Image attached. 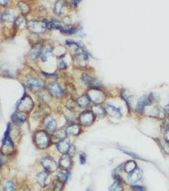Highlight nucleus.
<instances>
[{
  "label": "nucleus",
  "instance_id": "nucleus-14",
  "mask_svg": "<svg viewBox=\"0 0 169 191\" xmlns=\"http://www.w3.org/2000/svg\"><path fill=\"white\" fill-rule=\"evenodd\" d=\"M151 98L148 96H143L139 99L137 105L136 106L135 110L137 112H142L146 106L149 105L151 103Z\"/></svg>",
  "mask_w": 169,
  "mask_h": 191
},
{
  "label": "nucleus",
  "instance_id": "nucleus-23",
  "mask_svg": "<svg viewBox=\"0 0 169 191\" xmlns=\"http://www.w3.org/2000/svg\"><path fill=\"white\" fill-rule=\"evenodd\" d=\"M70 175L71 174L69 173V171H64L61 170L57 172L56 175V179L65 184L66 183H67L68 180H69Z\"/></svg>",
  "mask_w": 169,
  "mask_h": 191
},
{
  "label": "nucleus",
  "instance_id": "nucleus-37",
  "mask_svg": "<svg viewBox=\"0 0 169 191\" xmlns=\"http://www.w3.org/2000/svg\"><path fill=\"white\" fill-rule=\"evenodd\" d=\"M25 23V19L23 17H21L16 20V24L18 27H21L22 25H24Z\"/></svg>",
  "mask_w": 169,
  "mask_h": 191
},
{
  "label": "nucleus",
  "instance_id": "nucleus-22",
  "mask_svg": "<svg viewBox=\"0 0 169 191\" xmlns=\"http://www.w3.org/2000/svg\"><path fill=\"white\" fill-rule=\"evenodd\" d=\"M76 59L77 63H78L79 65L82 66H86L88 63V57L87 55L84 52H80L76 54Z\"/></svg>",
  "mask_w": 169,
  "mask_h": 191
},
{
  "label": "nucleus",
  "instance_id": "nucleus-47",
  "mask_svg": "<svg viewBox=\"0 0 169 191\" xmlns=\"http://www.w3.org/2000/svg\"><path fill=\"white\" fill-rule=\"evenodd\" d=\"M86 191H92V189H91L90 188H88V189L86 190Z\"/></svg>",
  "mask_w": 169,
  "mask_h": 191
},
{
  "label": "nucleus",
  "instance_id": "nucleus-43",
  "mask_svg": "<svg viewBox=\"0 0 169 191\" xmlns=\"http://www.w3.org/2000/svg\"><path fill=\"white\" fill-rule=\"evenodd\" d=\"M164 138H165V140H166V141L169 142V129H168V130H167L165 132Z\"/></svg>",
  "mask_w": 169,
  "mask_h": 191
},
{
  "label": "nucleus",
  "instance_id": "nucleus-31",
  "mask_svg": "<svg viewBox=\"0 0 169 191\" xmlns=\"http://www.w3.org/2000/svg\"><path fill=\"white\" fill-rule=\"evenodd\" d=\"M64 8V3L61 1H57L55 3L54 10L56 14L58 15H60L63 14V10Z\"/></svg>",
  "mask_w": 169,
  "mask_h": 191
},
{
  "label": "nucleus",
  "instance_id": "nucleus-18",
  "mask_svg": "<svg viewBox=\"0 0 169 191\" xmlns=\"http://www.w3.org/2000/svg\"><path fill=\"white\" fill-rule=\"evenodd\" d=\"M17 15L15 12L12 9L6 10L2 15L3 20L6 22H12L16 20Z\"/></svg>",
  "mask_w": 169,
  "mask_h": 191
},
{
  "label": "nucleus",
  "instance_id": "nucleus-24",
  "mask_svg": "<svg viewBox=\"0 0 169 191\" xmlns=\"http://www.w3.org/2000/svg\"><path fill=\"white\" fill-rule=\"evenodd\" d=\"M17 187L14 181L12 180H8L3 184V191H16Z\"/></svg>",
  "mask_w": 169,
  "mask_h": 191
},
{
  "label": "nucleus",
  "instance_id": "nucleus-46",
  "mask_svg": "<svg viewBox=\"0 0 169 191\" xmlns=\"http://www.w3.org/2000/svg\"><path fill=\"white\" fill-rule=\"evenodd\" d=\"M45 75H46L47 77H56V75H54V74H48L47 73H43Z\"/></svg>",
  "mask_w": 169,
  "mask_h": 191
},
{
  "label": "nucleus",
  "instance_id": "nucleus-30",
  "mask_svg": "<svg viewBox=\"0 0 169 191\" xmlns=\"http://www.w3.org/2000/svg\"><path fill=\"white\" fill-rule=\"evenodd\" d=\"M47 27L56 29V30H61L62 28H63L60 22L56 20V19H52L49 23L47 24Z\"/></svg>",
  "mask_w": 169,
  "mask_h": 191
},
{
  "label": "nucleus",
  "instance_id": "nucleus-36",
  "mask_svg": "<svg viewBox=\"0 0 169 191\" xmlns=\"http://www.w3.org/2000/svg\"><path fill=\"white\" fill-rule=\"evenodd\" d=\"M109 191H123V187L120 182H115L109 187Z\"/></svg>",
  "mask_w": 169,
  "mask_h": 191
},
{
  "label": "nucleus",
  "instance_id": "nucleus-19",
  "mask_svg": "<svg viewBox=\"0 0 169 191\" xmlns=\"http://www.w3.org/2000/svg\"><path fill=\"white\" fill-rule=\"evenodd\" d=\"M67 135H71V136H78L81 131H82V129L80 125L77 124H73L69 125L67 127L66 129Z\"/></svg>",
  "mask_w": 169,
  "mask_h": 191
},
{
  "label": "nucleus",
  "instance_id": "nucleus-39",
  "mask_svg": "<svg viewBox=\"0 0 169 191\" xmlns=\"http://www.w3.org/2000/svg\"><path fill=\"white\" fill-rule=\"evenodd\" d=\"M80 163L81 164H84L86 163V160H87V158H86V155L82 153V154H80Z\"/></svg>",
  "mask_w": 169,
  "mask_h": 191
},
{
  "label": "nucleus",
  "instance_id": "nucleus-20",
  "mask_svg": "<svg viewBox=\"0 0 169 191\" xmlns=\"http://www.w3.org/2000/svg\"><path fill=\"white\" fill-rule=\"evenodd\" d=\"M12 121L14 122L15 124L17 125H21L23 124V123L26 121V117L24 114H22V113L17 112L12 115Z\"/></svg>",
  "mask_w": 169,
  "mask_h": 191
},
{
  "label": "nucleus",
  "instance_id": "nucleus-10",
  "mask_svg": "<svg viewBox=\"0 0 169 191\" xmlns=\"http://www.w3.org/2000/svg\"><path fill=\"white\" fill-rule=\"evenodd\" d=\"M79 120L82 125L84 126L90 125L95 120V115L92 112L85 111L80 115Z\"/></svg>",
  "mask_w": 169,
  "mask_h": 191
},
{
  "label": "nucleus",
  "instance_id": "nucleus-8",
  "mask_svg": "<svg viewBox=\"0 0 169 191\" xmlns=\"http://www.w3.org/2000/svg\"><path fill=\"white\" fill-rule=\"evenodd\" d=\"M32 107H33V101L28 96H25L22 98L18 105L19 110L22 112H28L31 110Z\"/></svg>",
  "mask_w": 169,
  "mask_h": 191
},
{
  "label": "nucleus",
  "instance_id": "nucleus-28",
  "mask_svg": "<svg viewBox=\"0 0 169 191\" xmlns=\"http://www.w3.org/2000/svg\"><path fill=\"white\" fill-rule=\"evenodd\" d=\"M165 112L164 111V109H162L161 108H156L153 110L151 112V115L160 119H163L165 117Z\"/></svg>",
  "mask_w": 169,
  "mask_h": 191
},
{
  "label": "nucleus",
  "instance_id": "nucleus-25",
  "mask_svg": "<svg viewBox=\"0 0 169 191\" xmlns=\"http://www.w3.org/2000/svg\"><path fill=\"white\" fill-rule=\"evenodd\" d=\"M90 99L87 95H83L78 99V104L82 108H86L90 105Z\"/></svg>",
  "mask_w": 169,
  "mask_h": 191
},
{
  "label": "nucleus",
  "instance_id": "nucleus-13",
  "mask_svg": "<svg viewBox=\"0 0 169 191\" xmlns=\"http://www.w3.org/2000/svg\"><path fill=\"white\" fill-rule=\"evenodd\" d=\"M48 92L51 95H52L57 98L63 96L64 94V91L63 89L61 88L60 86L58 83L56 82H52L49 84L48 87Z\"/></svg>",
  "mask_w": 169,
  "mask_h": 191
},
{
  "label": "nucleus",
  "instance_id": "nucleus-38",
  "mask_svg": "<svg viewBox=\"0 0 169 191\" xmlns=\"http://www.w3.org/2000/svg\"><path fill=\"white\" fill-rule=\"evenodd\" d=\"M123 152H124V153H125L126 154L131 155V156H132V157L135 158V159H137L143 160V159L141 158L140 156H139V155H138L137 154H135L134 153H132V152H128V151H125V150H123Z\"/></svg>",
  "mask_w": 169,
  "mask_h": 191
},
{
  "label": "nucleus",
  "instance_id": "nucleus-12",
  "mask_svg": "<svg viewBox=\"0 0 169 191\" xmlns=\"http://www.w3.org/2000/svg\"><path fill=\"white\" fill-rule=\"evenodd\" d=\"M71 147V141L69 139L67 138H64V140L58 141L56 145V148L57 151L62 155L67 154Z\"/></svg>",
  "mask_w": 169,
  "mask_h": 191
},
{
  "label": "nucleus",
  "instance_id": "nucleus-29",
  "mask_svg": "<svg viewBox=\"0 0 169 191\" xmlns=\"http://www.w3.org/2000/svg\"><path fill=\"white\" fill-rule=\"evenodd\" d=\"M136 164L135 162L134 161H130L126 162V164L124 166V170L127 173H131L132 171H134L135 169H136Z\"/></svg>",
  "mask_w": 169,
  "mask_h": 191
},
{
  "label": "nucleus",
  "instance_id": "nucleus-34",
  "mask_svg": "<svg viewBox=\"0 0 169 191\" xmlns=\"http://www.w3.org/2000/svg\"><path fill=\"white\" fill-rule=\"evenodd\" d=\"M18 6L19 8L21 10V11L22 12V14H27L29 13V10H30V8H29V6L24 2H19L18 3Z\"/></svg>",
  "mask_w": 169,
  "mask_h": 191
},
{
  "label": "nucleus",
  "instance_id": "nucleus-41",
  "mask_svg": "<svg viewBox=\"0 0 169 191\" xmlns=\"http://www.w3.org/2000/svg\"><path fill=\"white\" fill-rule=\"evenodd\" d=\"M59 67H60V68H62V69H64L67 67V64L66 62H65V61L64 60L63 58H61V59H60Z\"/></svg>",
  "mask_w": 169,
  "mask_h": 191
},
{
  "label": "nucleus",
  "instance_id": "nucleus-21",
  "mask_svg": "<svg viewBox=\"0 0 169 191\" xmlns=\"http://www.w3.org/2000/svg\"><path fill=\"white\" fill-rule=\"evenodd\" d=\"M92 112L94 115H97L99 118L104 117L106 114V110L100 105H94L92 107Z\"/></svg>",
  "mask_w": 169,
  "mask_h": 191
},
{
  "label": "nucleus",
  "instance_id": "nucleus-42",
  "mask_svg": "<svg viewBox=\"0 0 169 191\" xmlns=\"http://www.w3.org/2000/svg\"><path fill=\"white\" fill-rule=\"evenodd\" d=\"M164 151L169 155V142H167V143L164 145Z\"/></svg>",
  "mask_w": 169,
  "mask_h": 191
},
{
  "label": "nucleus",
  "instance_id": "nucleus-27",
  "mask_svg": "<svg viewBox=\"0 0 169 191\" xmlns=\"http://www.w3.org/2000/svg\"><path fill=\"white\" fill-rule=\"evenodd\" d=\"M66 129H58L57 131H56L54 132V137L56 139V140L60 141L61 140H64V138H66Z\"/></svg>",
  "mask_w": 169,
  "mask_h": 191
},
{
  "label": "nucleus",
  "instance_id": "nucleus-35",
  "mask_svg": "<svg viewBox=\"0 0 169 191\" xmlns=\"http://www.w3.org/2000/svg\"><path fill=\"white\" fill-rule=\"evenodd\" d=\"M41 52V47H35L33 48L31 50V57L32 59H36L38 57V56H40Z\"/></svg>",
  "mask_w": 169,
  "mask_h": 191
},
{
  "label": "nucleus",
  "instance_id": "nucleus-33",
  "mask_svg": "<svg viewBox=\"0 0 169 191\" xmlns=\"http://www.w3.org/2000/svg\"><path fill=\"white\" fill-rule=\"evenodd\" d=\"M60 31L64 34H72L76 33V30L72 26L66 25V27H63L62 28Z\"/></svg>",
  "mask_w": 169,
  "mask_h": 191
},
{
  "label": "nucleus",
  "instance_id": "nucleus-26",
  "mask_svg": "<svg viewBox=\"0 0 169 191\" xmlns=\"http://www.w3.org/2000/svg\"><path fill=\"white\" fill-rule=\"evenodd\" d=\"M65 184L56 179L52 183V191H63Z\"/></svg>",
  "mask_w": 169,
  "mask_h": 191
},
{
  "label": "nucleus",
  "instance_id": "nucleus-40",
  "mask_svg": "<svg viewBox=\"0 0 169 191\" xmlns=\"http://www.w3.org/2000/svg\"><path fill=\"white\" fill-rule=\"evenodd\" d=\"M132 189L135 191H146L145 187L141 185H133Z\"/></svg>",
  "mask_w": 169,
  "mask_h": 191
},
{
  "label": "nucleus",
  "instance_id": "nucleus-3",
  "mask_svg": "<svg viewBox=\"0 0 169 191\" xmlns=\"http://www.w3.org/2000/svg\"><path fill=\"white\" fill-rule=\"evenodd\" d=\"M88 96L90 101H92L97 105H99L105 100L106 96L104 93L98 89H92L88 92Z\"/></svg>",
  "mask_w": 169,
  "mask_h": 191
},
{
  "label": "nucleus",
  "instance_id": "nucleus-2",
  "mask_svg": "<svg viewBox=\"0 0 169 191\" xmlns=\"http://www.w3.org/2000/svg\"><path fill=\"white\" fill-rule=\"evenodd\" d=\"M40 164L44 168V170L50 173L56 172L58 169V165L56 161L50 155H45L42 157L40 160Z\"/></svg>",
  "mask_w": 169,
  "mask_h": 191
},
{
  "label": "nucleus",
  "instance_id": "nucleus-16",
  "mask_svg": "<svg viewBox=\"0 0 169 191\" xmlns=\"http://www.w3.org/2000/svg\"><path fill=\"white\" fill-rule=\"evenodd\" d=\"M106 112L107 114L110 115L112 117H115L116 119H120L122 117V113L120 108L116 107L111 104H108L106 105Z\"/></svg>",
  "mask_w": 169,
  "mask_h": 191
},
{
  "label": "nucleus",
  "instance_id": "nucleus-17",
  "mask_svg": "<svg viewBox=\"0 0 169 191\" xmlns=\"http://www.w3.org/2000/svg\"><path fill=\"white\" fill-rule=\"evenodd\" d=\"M142 177V171L139 168H136L134 171L130 173L128 179L131 183H136L140 180Z\"/></svg>",
  "mask_w": 169,
  "mask_h": 191
},
{
  "label": "nucleus",
  "instance_id": "nucleus-45",
  "mask_svg": "<svg viewBox=\"0 0 169 191\" xmlns=\"http://www.w3.org/2000/svg\"><path fill=\"white\" fill-rule=\"evenodd\" d=\"M164 111L165 113H167V114H169V105L165 106V107L164 108Z\"/></svg>",
  "mask_w": 169,
  "mask_h": 191
},
{
  "label": "nucleus",
  "instance_id": "nucleus-9",
  "mask_svg": "<svg viewBox=\"0 0 169 191\" xmlns=\"http://www.w3.org/2000/svg\"><path fill=\"white\" fill-rule=\"evenodd\" d=\"M82 79L84 83L92 89H98L102 86V83L100 81L93 79L87 74L84 73L82 76Z\"/></svg>",
  "mask_w": 169,
  "mask_h": 191
},
{
  "label": "nucleus",
  "instance_id": "nucleus-48",
  "mask_svg": "<svg viewBox=\"0 0 169 191\" xmlns=\"http://www.w3.org/2000/svg\"><path fill=\"white\" fill-rule=\"evenodd\" d=\"M3 166H1V165H0V172H1V168H2Z\"/></svg>",
  "mask_w": 169,
  "mask_h": 191
},
{
  "label": "nucleus",
  "instance_id": "nucleus-15",
  "mask_svg": "<svg viewBox=\"0 0 169 191\" xmlns=\"http://www.w3.org/2000/svg\"><path fill=\"white\" fill-rule=\"evenodd\" d=\"M57 126V120L54 117H49L45 121V131L49 133H53L56 131Z\"/></svg>",
  "mask_w": 169,
  "mask_h": 191
},
{
  "label": "nucleus",
  "instance_id": "nucleus-32",
  "mask_svg": "<svg viewBox=\"0 0 169 191\" xmlns=\"http://www.w3.org/2000/svg\"><path fill=\"white\" fill-rule=\"evenodd\" d=\"M52 48L50 46L47 47L41 54V60L43 61H47L48 57L52 54Z\"/></svg>",
  "mask_w": 169,
  "mask_h": 191
},
{
  "label": "nucleus",
  "instance_id": "nucleus-11",
  "mask_svg": "<svg viewBox=\"0 0 169 191\" xmlns=\"http://www.w3.org/2000/svg\"><path fill=\"white\" fill-rule=\"evenodd\" d=\"M50 174V173L48 171L43 170L36 174V182L41 187L45 188L49 184L48 180H49Z\"/></svg>",
  "mask_w": 169,
  "mask_h": 191
},
{
  "label": "nucleus",
  "instance_id": "nucleus-6",
  "mask_svg": "<svg viewBox=\"0 0 169 191\" xmlns=\"http://www.w3.org/2000/svg\"><path fill=\"white\" fill-rule=\"evenodd\" d=\"M47 24L44 22L31 21L28 23V28L34 33H42L46 31Z\"/></svg>",
  "mask_w": 169,
  "mask_h": 191
},
{
  "label": "nucleus",
  "instance_id": "nucleus-44",
  "mask_svg": "<svg viewBox=\"0 0 169 191\" xmlns=\"http://www.w3.org/2000/svg\"><path fill=\"white\" fill-rule=\"evenodd\" d=\"M19 191H30L29 189L26 186H24L22 187H21V189H19Z\"/></svg>",
  "mask_w": 169,
  "mask_h": 191
},
{
  "label": "nucleus",
  "instance_id": "nucleus-5",
  "mask_svg": "<svg viewBox=\"0 0 169 191\" xmlns=\"http://www.w3.org/2000/svg\"><path fill=\"white\" fill-rule=\"evenodd\" d=\"M15 152V146L10 137L3 140V144L1 147V153L6 156H10Z\"/></svg>",
  "mask_w": 169,
  "mask_h": 191
},
{
  "label": "nucleus",
  "instance_id": "nucleus-1",
  "mask_svg": "<svg viewBox=\"0 0 169 191\" xmlns=\"http://www.w3.org/2000/svg\"><path fill=\"white\" fill-rule=\"evenodd\" d=\"M34 140L35 145L40 149H45L50 144V138L47 131H38L36 132Z\"/></svg>",
  "mask_w": 169,
  "mask_h": 191
},
{
  "label": "nucleus",
  "instance_id": "nucleus-4",
  "mask_svg": "<svg viewBox=\"0 0 169 191\" xmlns=\"http://www.w3.org/2000/svg\"><path fill=\"white\" fill-rule=\"evenodd\" d=\"M58 165L60 170L64 171H69L73 165L72 157L68 154L62 155L59 158Z\"/></svg>",
  "mask_w": 169,
  "mask_h": 191
},
{
  "label": "nucleus",
  "instance_id": "nucleus-7",
  "mask_svg": "<svg viewBox=\"0 0 169 191\" xmlns=\"http://www.w3.org/2000/svg\"><path fill=\"white\" fill-rule=\"evenodd\" d=\"M27 86L33 91L39 92L44 88L45 82L38 78H31L27 81Z\"/></svg>",
  "mask_w": 169,
  "mask_h": 191
}]
</instances>
